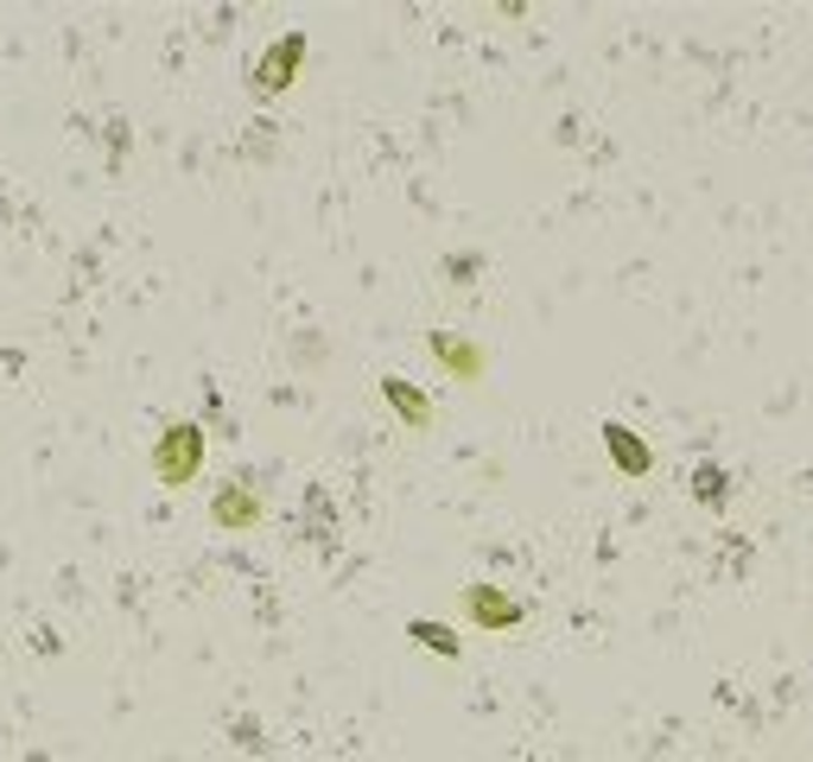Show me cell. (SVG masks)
<instances>
[{
    "label": "cell",
    "mask_w": 813,
    "mask_h": 762,
    "mask_svg": "<svg viewBox=\"0 0 813 762\" xmlns=\"http://www.w3.org/2000/svg\"><path fill=\"white\" fill-rule=\"evenodd\" d=\"M299 64H305V32L274 39V45L261 51V64H254V96H279V89L299 76Z\"/></svg>",
    "instance_id": "obj_3"
},
{
    "label": "cell",
    "mask_w": 813,
    "mask_h": 762,
    "mask_svg": "<svg viewBox=\"0 0 813 762\" xmlns=\"http://www.w3.org/2000/svg\"><path fill=\"white\" fill-rule=\"evenodd\" d=\"M406 635H413L420 648H432V655H445V660L464 655V642H457V635L445 629V623H432V616H413V623H406Z\"/></svg>",
    "instance_id": "obj_9"
},
{
    "label": "cell",
    "mask_w": 813,
    "mask_h": 762,
    "mask_svg": "<svg viewBox=\"0 0 813 762\" xmlns=\"http://www.w3.org/2000/svg\"><path fill=\"white\" fill-rule=\"evenodd\" d=\"M483 261L477 254H452V261H445V274H452V286H471V274H477Z\"/></svg>",
    "instance_id": "obj_10"
},
{
    "label": "cell",
    "mask_w": 813,
    "mask_h": 762,
    "mask_svg": "<svg viewBox=\"0 0 813 762\" xmlns=\"http://www.w3.org/2000/svg\"><path fill=\"white\" fill-rule=\"evenodd\" d=\"M381 401L401 413L406 432H432V401H426V394H420V388H413L406 375H381Z\"/></svg>",
    "instance_id": "obj_7"
},
{
    "label": "cell",
    "mask_w": 813,
    "mask_h": 762,
    "mask_svg": "<svg viewBox=\"0 0 813 762\" xmlns=\"http://www.w3.org/2000/svg\"><path fill=\"white\" fill-rule=\"evenodd\" d=\"M693 502H706V508H725L731 502V470H725V464H699V470H693Z\"/></svg>",
    "instance_id": "obj_8"
},
{
    "label": "cell",
    "mask_w": 813,
    "mask_h": 762,
    "mask_svg": "<svg viewBox=\"0 0 813 762\" xmlns=\"http://www.w3.org/2000/svg\"><path fill=\"white\" fill-rule=\"evenodd\" d=\"M198 470H203V426L178 420V426H166L152 438V477L166 483V489H184Z\"/></svg>",
    "instance_id": "obj_1"
},
{
    "label": "cell",
    "mask_w": 813,
    "mask_h": 762,
    "mask_svg": "<svg viewBox=\"0 0 813 762\" xmlns=\"http://www.w3.org/2000/svg\"><path fill=\"white\" fill-rule=\"evenodd\" d=\"M426 350L439 356V369L452 381H464V388H477L483 369H489V356H483V343H471V337H457V330H432Z\"/></svg>",
    "instance_id": "obj_4"
},
{
    "label": "cell",
    "mask_w": 813,
    "mask_h": 762,
    "mask_svg": "<svg viewBox=\"0 0 813 762\" xmlns=\"http://www.w3.org/2000/svg\"><path fill=\"white\" fill-rule=\"evenodd\" d=\"M457 604L471 616V629H483V635H503V629H521V623H528V604L508 597L503 584H464Z\"/></svg>",
    "instance_id": "obj_2"
},
{
    "label": "cell",
    "mask_w": 813,
    "mask_h": 762,
    "mask_svg": "<svg viewBox=\"0 0 813 762\" xmlns=\"http://www.w3.org/2000/svg\"><path fill=\"white\" fill-rule=\"evenodd\" d=\"M261 515H267V502H261V489H254V483H223V489H217V502H210V521H217L223 533L261 528Z\"/></svg>",
    "instance_id": "obj_5"
},
{
    "label": "cell",
    "mask_w": 813,
    "mask_h": 762,
    "mask_svg": "<svg viewBox=\"0 0 813 762\" xmlns=\"http://www.w3.org/2000/svg\"><path fill=\"white\" fill-rule=\"evenodd\" d=\"M598 432H604V452H610V464H616V470H623L630 483H642L648 470H655V452L642 445V432H630L623 420H604Z\"/></svg>",
    "instance_id": "obj_6"
}]
</instances>
